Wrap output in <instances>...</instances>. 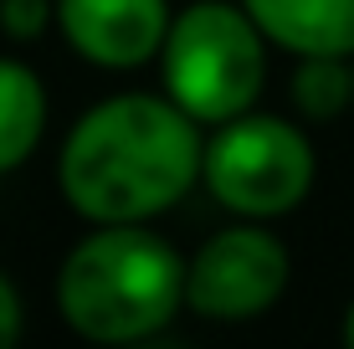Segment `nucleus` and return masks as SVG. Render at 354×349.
Masks as SVG:
<instances>
[{
	"instance_id": "0eeeda50",
	"label": "nucleus",
	"mask_w": 354,
	"mask_h": 349,
	"mask_svg": "<svg viewBox=\"0 0 354 349\" xmlns=\"http://www.w3.org/2000/svg\"><path fill=\"white\" fill-rule=\"evenodd\" d=\"M267 41L298 57L354 52V0H241Z\"/></svg>"
},
{
	"instance_id": "7ed1b4c3",
	"label": "nucleus",
	"mask_w": 354,
	"mask_h": 349,
	"mask_svg": "<svg viewBox=\"0 0 354 349\" xmlns=\"http://www.w3.org/2000/svg\"><path fill=\"white\" fill-rule=\"evenodd\" d=\"M160 62L165 93L195 124H226V118L247 113L267 77L257 21L247 16V6L236 10L221 0H201L180 21H169Z\"/></svg>"
},
{
	"instance_id": "f257e3e1",
	"label": "nucleus",
	"mask_w": 354,
	"mask_h": 349,
	"mask_svg": "<svg viewBox=\"0 0 354 349\" xmlns=\"http://www.w3.org/2000/svg\"><path fill=\"white\" fill-rule=\"evenodd\" d=\"M201 149L195 118L169 93H124L77 118L57 160V185L97 226L149 221L201 180Z\"/></svg>"
},
{
	"instance_id": "9d476101",
	"label": "nucleus",
	"mask_w": 354,
	"mask_h": 349,
	"mask_svg": "<svg viewBox=\"0 0 354 349\" xmlns=\"http://www.w3.org/2000/svg\"><path fill=\"white\" fill-rule=\"evenodd\" d=\"M46 0H6V31L10 36H41Z\"/></svg>"
},
{
	"instance_id": "9b49d317",
	"label": "nucleus",
	"mask_w": 354,
	"mask_h": 349,
	"mask_svg": "<svg viewBox=\"0 0 354 349\" xmlns=\"http://www.w3.org/2000/svg\"><path fill=\"white\" fill-rule=\"evenodd\" d=\"M16 339H21V298L10 287V278L0 272V349H10Z\"/></svg>"
},
{
	"instance_id": "1a4fd4ad",
	"label": "nucleus",
	"mask_w": 354,
	"mask_h": 349,
	"mask_svg": "<svg viewBox=\"0 0 354 349\" xmlns=\"http://www.w3.org/2000/svg\"><path fill=\"white\" fill-rule=\"evenodd\" d=\"M292 103L308 118H334L354 103V67L344 57H303L292 72Z\"/></svg>"
},
{
	"instance_id": "6e6552de",
	"label": "nucleus",
	"mask_w": 354,
	"mask_h": 349,
	"mask_svg": "<svg viewBox=\"0 0 354 349\" xmlns=\"http://www.w3.org/2000/svg\"><path fill=\"white\" fill-rule=\"evenodd\" d=\"M46 129V88L26 62L0 57V175L31 160Z\"/></svg>"
},
{
	"instance_id": "f03ea898",
	"label": "nucleus",
	"mask_w": 354,
	"mask_h": 349,
	"mask_svg": "<svg viewBox=\"0 0 354 349\" xmlns=\"http://www.w3.org/2000/svg\"><path fill=\"white\" fill-rule=\"evenodd\" d=\"M185 303V262L139 221L97 226L57 272V308L67 329L97 344H133L160 334Z\"/></svg>"
},
{
	"instance_id": "39448f33",
	"label": "nucleus",
	"mask_w": 354,
	"mask_h": 349,
	"mask_svg": "<svg viewBox=\"0 0 354 349\" xmlns=\"http://www.w3.org/2000/svg\"><path fill=\"white\" fill-rule=\"evenodd\" d=\"M288 287V247L262 226H226L185 262V308L216 323L257 319Z\"/></svg>"
},
{
	"instance_id": "423d86ee",
	"label": "nucleus",
	"mask_w": 354,
	"mask_h": 349,
	"mask_svg": "<svg viewBox=\"0 0 354 349\" xmlns=\"http://www.w3.org/2000/svg\"><path fill=\"white\" fill-rule=\"evenodd\" d=\"M57 26L67 46L93 67H144L165 46L169 6L165 0H57Z\"/></svg>"
},
{
	"instance_id": "20e7f679",
	"label": "nucleus",
	"mask_w": 354,
	"mask_h": 349,
	"mask_svg": "<svg viewBox=\"0 0 354 349\" xmlns=\"http://www.w3.org/2000/svg\"><path fill=\"white\" fill-rule=\"evenodd\" d=\"M201 180L226 211L267 221L292 211L313 185V149L272 113H236L216 124L201 149Z\"/></svg>"
},
{
	"instance_id": "f8f14e48",
	"label": "nucleus",
	"mask_w": 354,
	"mask_h": 349,
	"mask_svg": "<svg viewBox=\"0 0 354 349\" xmlns=\"http://www.w3.org/2000/svg\"><path fill=\"white\" fill-rule=\"evenodd\" d=\"M344 339L354 344V303H349V314H344Z\"/></svg>"
}]
</instances>
